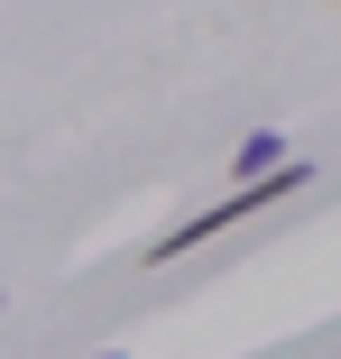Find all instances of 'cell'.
<instances>
[{"label":"cell","instance_id":"6da1fadb","mask_svg":"<svg viewBox=\"0 0 341 359\" xmlns=\"http://www.w3.org/2000/svg\"><path fill=\"white\" fill-rule=\"evenodd\" d=\"M305 175H314L305 157H286V166H267V175H249V184H231L222 203H203L194 222H175V231H157V240H148L139 258H148V267H166L175 249H203V240H213V231H240L249 212H267V203H286V194H305Z\"/></svg>","mask_w":341,"mask_h":359},{"label":"cell","instance_id":"7a4b0ae2","mask_svg":"<svg viewBox=\"0 0 341 359\" xmlns=\"http://www.w3.org/2000/svg\"><path fill=\"white\" fill-rule=\"evenodd\" d=\"M267 166H286V138H277V129H258L249 148L231 157V175H240V184H249V175H267Z\"/></svg>","mask_w":341,"mask_h":359},{"label":"cell","instance_id":"3957f363","mask_svg":"<svg viewBox=\"0 0 341 359\" xmlns=\"http://www.w3.org/2000/svg\"><path fill=\"white\" fill-rule=\"evenodd\" d=\"M93 359H120V350H93Z\"/></svg>","mask_w":341,"mask_h":359}]
</instances>
